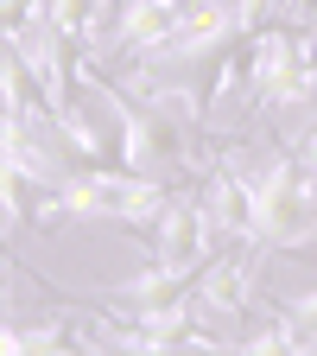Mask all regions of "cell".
I'll list each match as a JSON object with an SVG mask.
<instances>
[{
    "label": "cell",
    "mask_w": 317,
    "mask_h": 356,
    "mask_svg": "<svg viewBox=\"0 0 317 356\" xmlns=\"http://www.w3.org/2000/svg\"><path fill=\"white\" fill-rule=\"evenodd\" d=\"M254 178V236L273 254H305L317 261V172L286 147L280 159H266Z\"/></svg>",
    "instance_id": "1"
},
{
    "label": "cell",
    "mask_w": 317,
    "mask_h": 356,
    "mask_svg": "<svg viewBox=\"0 0 317 356\" xmlns=\"http://www.w3.org/2000/svg\"><path fill=\"white\" fill-rule=\"evenodd\" d=\"M266 242H222V254L203 267V280L191 293L197 318H241V312H260L254 305V286H260V267H266Z\"/></svg>",
    "instance_id": "2"
},
{
    "label": "cell",
    "mask_w": 317,
    "mask_h": 356,
    "mask_svg": "<svg viewBox=\"0 0 317 356\" xmlns=\"http://www.w3.org/2000/svg\"><path fill=\"white\" fill-rule=\"evenodd\" d=\"M292 153H298V159H305V165L317 172V115H311V127H305L298 140H292Z\"/></svg>",
    "instance_id": "3"
}]
</instances>
